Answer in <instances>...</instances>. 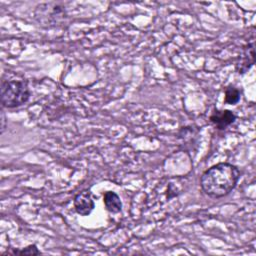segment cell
<instances>
[{"mask_svg": "<svg viewBox=\"0 0 256 256\" xmlns=\"http://www.w3.org/2000/svg\"><path fill=\"white\" fill-rule=\"evenodd\" d=\"M4 122H5V120H4V114L2 113V132H3V130H4Z\"/></svg>", "mask_w": 256, "mask_h": 256, "instance_id": "obj_9", "label": "cell"}, {"mask_svg": "<svg viewBox=\"0 0 256 256\" xmlns=\"http://www.w3.org/2000/svg\"><path fill=\"white\" fill-rule=\"evenodd\" d=\"M240 100V92L237 88L229 86L225 89V102L227 104L234 105Z\"/></svg>", "mask_w": 256, "mask_h": 256, "instance_id": "obj_7", "label": "cell"}, {"mask_svg": "<svg viewBox=\"0 0 256 256\" xmlns=\"http://www.w3.org/2000/svg\"><path fill=\"white\" fill-rule=\"evenodd\" d=\"M95 207L92 194L89 190H83L74 198V208L82 216L89 215Z\"/></svg>", "mask_w": 256, "mask_h": 256, "instance_id": "obj_3", "label": "cell"}, {"mask_svg": "<svg viewBox=\"0 0 256 256\" xmlns=\"http://www.w3.org/2000/svg\"><path fill=\"white\" fill-rule=\"evenodd\" d=\"M104 205L110 213H119L122 210V202L120 197L113 191H107L103 195Z\"/></svg>", "mask_w": 256, "mask_h": 256, "instance_id": "obj_6", "label": "cell"}, {"mask_svg": "<svg viewBox=\"0 0 256 256\" xmlns=\"http://www.w3.org/2000/svg\"><path fill=\"white\" fill-rule=\"evenodd\" d=\"M254 43L252 42L245 47L243 54L237 63V70L239 73H245L247 70H249V68L254 64Z\"/></svg>", "mask_w": 256, "mask_h": 256, "instance_id": "obj_5", "label": "cell"}, {"mask_svg": "<svg viewBox=\"0 0 256 256\" xmlns=\"http://www.w3.org/2000/svg\"><path fill=\"white\" fill-rule=\"evenodd\" d=\"M41 252L38 250L37 246L34 245V244L33 245H29V246H27V247H25V248H23L21 250H15L13 252L14 255H29V256H31V255H38Z\"/></svg>", "mask_w": 256, "mask_h": 256, "instance_id": "obj_8", "label": "cell"}, {"mask_svg": "<svg viewBox=\"0 0 256 256\" xmlns=\"http://www.w3.org/2000/svg\"><path fill=\"white\" fill-rule=\"evenodd\" d=\"M235 119L236 115L230 110H215L210 116V121L218 129H225L227 126L232 124Z\"/></svg>", "mask_w": 256, "mask_h": 256, "instance_id": "obj_4", "label": "cell"}, {"mask_svg": "<svg viewBox=\"0 0 256 256\" xmlns=\"http://www.w3.org/2000/svg\"><path fill=\"white\" fill-rule=\"evenodd\" d=\"M30 97L28 83L24 79H3L1 82V102L4 107L15 108L25 104Z\"/></svg>", "mask_w": 256, "mask_h": 256, "instance_id": "obj_2", "label": "cell"}, {"mask_svg": "<svg viewBox=\"0 0 256 256\" xmlns=\"http://www.w3.org/2000/svg\"><path fill=\"white\" fill-rule=\"evenodd\" d=\"M239 177L240 172L236 166L230 163H218L202 174L200 184L206 195L221 198L235 188Z\"/></svg>", "mask_w": 256, "mask_h": 256, "instance_id": "obj_1", "label": "cell"}]
</instances>
